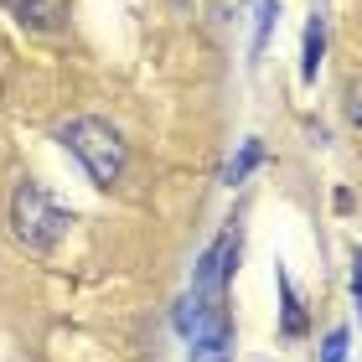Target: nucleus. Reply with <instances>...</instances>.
Segmentation results:
<instances>
[{"label": "nucleus", "mask_w": 362, "mask_h": 362, "mask_svg": "<svg viewBox=\"0 0 362 362\" xmlns=\"http://www.w3.org/2000/svg\"><path fill=\"white\" fill-rule=\"evenodd\" d=\"M68 223H73V212L68 207H57V197L37 187V181H21V187L11 192V233L21 249L31 254H52L62 233H68Z\"/></svg>", "instance_id": "nucleus-1"}, {"label": "nucleus", "mask_w": 362, "mask_h": 362, "mask_svg": "<svg viewBox=\"0 0 362 362\" xmlns=\"http://www.w3.org/2000/svg\"><path fill=\"white\" fill-rule=\"evenodd\" d=\"M62 145L83 160V171L98 181V187H114V181L124 176V140L114 135L104 119H68L62 124Z\"/></svg>", "instance_id": "nucleus-2"}, {"label": "nucleus", "mask_w": 362, "mask_h": 362, "mask_svg": "<svg viewBox=\"0 0 362 362\" xmlns=\"http://www.w3.org/2000/svg\"><path fill=\"white\" fill-rule=\"evenodd\" d=\"M16 16L31 31H57L68 21V0H16Z\"/></svg>", "instance_id": "nucleus-3"}, {"label": "nucleus", "mask_w": 362, "mask_h": 362, "mask_svg": "<svg viewBox=\"0 0 362 362\" xmlns=\"http://www.w3.org/2000/svg\"><path fill=\"white\" fill-rule=\"evenodd\" d=\"M321 47H326V26H321V16H310V26H305V62H300L305 78H316V68H321Z\"/></svg>", "instance_id": "nucleus-4"}, {"label": "nucleus", "mask_w": 362, "mask_h": 362, "mask_svg": "<svg viewBox=\"0 0 362 362\" xmlns=\"http://www.w3.org/2000/svg\"><path fill=\"white\" fill-rule=\"evenodd\" d=\"M279 295H285V337H300L305 332V316H300V300H295L290 274H279Z\"/></svg>", "instance_id": "nucleus-5"}, {"label": "nucleus", "mask_w": 362, "mask_h": 362, "mask_svg": "<svg viewBox=\"0 0 362 362\" xmlns=\"http://www.w3.org/2000/svg\"><path fill=\"white\" fill-rule=\"evenodd\" d=\"M259 160H264V145H259V140H249V145H243V151H238V160H233V166H228V187H238V181L249 176V171L259 166Z\"/></svg>", "instance_id": "nucleus-6"}, {"label": "nucleus", "mask_w": 362, "mask_h": 362, "mask_svg": "<svg viewBox=\"0 0 362 362\" xmlns=\"http://www.w3.org/2000/svg\"><path fill=\"white\" fill-rule=\"evenodd\" d=\"M279 21V0H259V26H254V52H264L269 42V26Z\"/></svg>", "instance_id": "nucleus-7"}, {"label": "nucleus", "mask_w": 362, "mask_h": 362, "mask_svg": "<svg viewBox=\"0 0 362 362\" xmlns=\"http://www.w3.org/2000/svg\"><path fill=\"white\" fill-rule=\"evenodd\" d=\"M341 98H347V104H341V109H347V124H352L357 135H362V78H352V83H347V93H341Z\"/></svg>", "instance_id": "nucleus-8"}, {"label": "nucleus", "mask_w": 362, "mask_h": 362, "mask_svg": "<svg viewBox=\"0 0 362 362\" xmlns=\"http://www.w3.org/2000/svg\"><path fill=\"white\" fill-rule=\"evenodd\" d=\"M341 357H347V332L337 326V332L326 337V352H321V362H341Z\"/></svg>", "instance_id": "nucleus-9"}, {"label": "nucleus", "mask_w": 362, "mask_h": 362, "mask_svg": "<svg viewBox=\"0 0 362 362\" xmlns=\"http://www.w3.org/2000/svg\"><path fill=\"white\" fill-rule=\"evenodd\" d=\"M352 290H357V305H362V254L352 259Z\"/></svg>", "instance_id": "nucleus-10"}]
</instances>
